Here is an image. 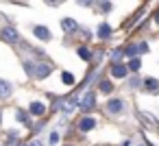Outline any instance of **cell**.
<instances>
[{"mask_svg": "<svg viewBox=\"0 0 159 146\" xmlns=\"http://www.w3.org/2000/svg\"><path fill=\"white\" fill-rule=\"evenodd\" d=\"M0 146H5V144H2V142H0Z\"/></svg>", "mask_w": 159, "mask_h": 146, "instance_id": "cell-33", "label": "cell"}, {"mask_svg": "<svg viewBox=\"0 0 159 146\" xmlns=\"http://www.w3.org/2000/svg\"><path fill=\"white\" fill-rule=\"evenodd\" d=\"M76 5H81V7H92L94 0H76Z\"/></svg>", "mask_w": 159, "mask_h": 146, "instance_id": "cell-27", "label": "cell"}, {"mask_svg": "<svg viewBox=\"0 0 159 146\" xmlns=\"http://www.w3.org/2000/svg\"><path fill=\"white\" fill-rule=\"evenodd\" d=\"M96 124H98V120H96L94 116L83 113V116L79 118V122H76V131H81V133H89V131L96 129Z\"/></svg>", "mask_w": 159, "mask_h": 146, "instance_id": "cell-5", "label": "cell"}, {"mask_svg": "<svg viewBox=\"0 0 159 146\" xmlns=\"http://www.w3.org/2000/svg\"><path fill=\"white\" fill-rule=\"evenodd\" d=\"M96 105H98V96H96V92H94V89H85V92L81 94L79 109H81L83 113H89L92 109H96Z\"/></svg>", "mask_w": 159, "mask_h": 146, "instance_id": "cell-2", "label": "cell"}, {"mask_svg": "<svg viewBox=\"0 0 159 146\" xmlns=\"http://www.w3.org/2000/svg\"><path fill=\"white\" fill-rule=\"evenodd\" d=\"M76 55H79L83 61H92V57H94V52H92L87 46H79V48H76Z\"/></svg>", "mask_w": 159, "mask_h": 146, "instance_id": "cell-20", "label": "cell"}, {"mask_svg": "<svg viewBox=\"0 0 159 146\" xmlns=\"http://www.w3.org/2000/svg\"><path fill=\"white\" fill-rule=\"evenodd\" d=\"M44 2H48L50 7H57V5H61V2H63V0H44Z\"/></svg>", "mask_w": 159, "mask_h": 146, "instance_id": "cell-28", "label": "cell"}, {"mask_svg": "<svg viewBox=\"0 0 159 146\" xmlns=\"http://www.w3.org/2000/svg\"><path fill=\"white\" fill-rule=\"evenodd\" d=\"M13 118H16L20 124H24L26 129H31V126H33V122H35V118L29 113V109H22V107H16V113H13Z\"/></svg>", "mask_w": 159, "mask_h": 146, "instance_id": "cell-8", "label": "cell"}, {"mask_svg": "<svg viewBox=\"0 0 159 146\" xmlns=\"http://www.w3.org/2000/svg\"><path fill=\"white\" fill-rule=\"evenodd\" d=\"M155 24H157V26H159V9H157V11H155Z\"/></svg>", "mask_w": 159, "mask_h": 146, "instance_id": "cell-30", "label": "cell"}, {"mask_svg": "<svg viewBox=\"0 0 159 146\" xmlns=\"http://www.w3.org/2000/svg\"><path fill=\"white\" fill-rule=\"evenodd\" d=\"M31 31H33V35H35L39 42H50V39H52V33H50V29H48V26H44V24H35Z\"/></svg>", "mask_w": 159, "mask_h": 146, "instance_id": "cell-11", "label": "cell"}, {"mask_svg": "<svg viewBox=\"0 0 159 146\" xmlns=\"http://www.w3.org/2000/svg\"><path fill=\"white\" fill-rule=\"evenodd\" d=\"M16 92V85L7 79H0V100H9Z\"/></svg>", "mask_w": 159, "mask_h": 146, "instance_id": "cell-10", "label": "cell"}, {"mask_svg": "<svg viewBox=\"0 0 159 146\" xmlns=\"http://www.w3.org/2000/svg\"><path fill=\"white\" fill-rule=\"evenodd\" d=\"M133 144H135V139H124L120 146H133Z\"/></svg>", "mask_w": 159, "mask_h": 146, "instance_id": "cell-29", "label": "cell"}, {"mask_svg": "<svg viewBox=\"0 0 159 146\" xmlns=\"http://www.w3.org/2000/svg\"><path fill=\"white\" fill-rule=\"evenodd\" d=\"M122 57H124V48H113L109 52V61L111 63H122Z\"/></svg>", "mask_w": 159, "mask_h": 146, "instance_id": "cell-19", "label": "cell"}, {"mask_svg": "<svg viewBox=\"0 0 159 146\" xmlns=\"http://www.w3.org/2000/svg\"><path fill=\"white\" fill-rule=\"evenodd\" d=\"M79 22L74 20V18H63L61 20V31L63 33H68V35H72V33H79Z\"/></svg>", "mask_w": 159, "mask_h": 146, "instance_id": "cell-12", "label": "cell"}, {"mask_svg": "<svg viewBox=\"0 0 159 146\" xmlns=\"http://www.w3.org/2000/svg\"><path fill=\"white\" fill-rule=\"evenodd\" d=\"M142 81H144V79H139L137 74H133V76L126 79V87H129V89H139V87H142Z\"/></svg>", "mask_w": 159, "mask_h": 146, "instance_id": "cell-22", "label": "cell"}, {"mask_svg": "<svg viewBox=\"0 0 159 146\" xmlns=\"http://www.w3.org/2000/svg\"><path fill=\"white\" fill-rule=\"evenodd\" d=\"M61 83H63L66 87H74V85H76V76H74L72 72H68V70H61Z\"/></svg>", "mask_w": 159, "mask_h": 146, "instance_id": "cell-16", "label": "cell"}, {"mask_svg": "<svg viewBox=\"0 0 159 146\" xmlns=\"http://www.w3.org/2000/svg\"><path fill=\"white\" fill-rule=\"evenodd\" d=\"M139 55V46H137V42H131L129 46H124V57H137Z\"/></svg>", "mask_w": 159, "mask_h": 146, "instance_id": "cell-18", "label": "cell"}, {"mask_svg": "<svg viewBox=\"0 0 159 146\" xmlns=\"http://www.w3.org/2000/svg\"><path fill=\"white\" fill-rule=\"evenodd\" d=\"M126 109H129V105H126V100H124L122 96H111V98H107V103H105V111H107V116H113V118L124 116Z\"/></svg>", "mask_w": 159, "mask_h": 146, "instance_id": "cell-1", "label": "cell"}, {"mask_svg": "<svg viewBox=\"0 0 159 146\" xmlns=\"http://www.w3.org/2000/svg\"><path fill=\"white\" fill-rule=\"evenodd\" d=\"M126 68H129V72H139V68H142V59H139V57H131V59L126 61Z\"/></svg>", "mask_w": 159, "mask_h": 146, "instance_id": "cell-21", "label": "cell"}, {"mask_svg": "<svg viewBox=\"0 0 159 146\" xmlns=\"http://www.w3.org/2000/svg\"><path fill=\"white\" fill-rule=\"evenodd\" d=\"M22 70L26 79H35V59H22Z\"/></svg>", "mask_w": 159, "mask_h": 146, "instance_id": "cell-15", "label": "cell"}, {"mask_svg": "<svg viewBox=\"0 0 159 146\" xmlns=\"http://www.w3.org/2000/svg\"><path fill=\"white\" fill-rule=\"evenodd\" d=\"M26 109H29V113H31L33 118H44V116L48 113V105L42 103V100H31Z\"/></svg>", "mask_w": 159, "mask_h": 146, "instance_id": "cell-7", "label": "cell"}, {"mask_svg": "<svg viewBox=\"0 0 159 146\" xmlns=\"http://www.w3.org/2000/svg\"><path fill=\"white\" fill-rule=\"evenodd\" d=\"M26 146H46V144H44V139H39V137H35V139H31V142H26Z\"/></svg>", "mask_w": 159, "mask_h": 146, "instance_id": "cell-26", "label": "cell"}, {"mask_svg": "<svg viewBox=\"0 0 159 146\" xmlns=\"http://www.w3.org/2000/svg\"><path fill=\"white\" fill-rule=\"evenodd\" d=\"M59 139H61V133L55 129V131H50V135H48V144L50 146H57L59 144Z\"/></svg>", "mask_w": 159, "mask_h": 146, "instance_id": "cell-24", "label": "cell"}, {"mask_svg": "<svg viewBox=\"0 0 159 146\" xmlns=\"http://www.w3.org/2000/svg\"><path fill=\"white\" fill-rule=\"evenodd\" d=\"M137 46H139V55H146L150 48H148V44L146 42H137Z\"/></svg>", "mask_w": 159, "mask_h": 146, "instance_id": "cell-25", "label": "cell"}, {"mask_svg": "<svg viewBox=\"0 0 159 146\" xmlns=\"http://www.w3.org/2000/svg\"><path fill=\"white\" fill-rule=\"evenodd\" d=\"M111 33H113V29L107 24V22H102V24H98V31H96V35H98V39H102V42H107L109 37H111Z\"/></svg>", "mask_w": 159, "mask_h": 146, "instance_id": "cell-14", "label": "cell"}, {"mask_svg": "<svg viewBox=\"0 0 159 146\" xmlns=\"http://www.w3.org/2000/svg\"><path fill=\"white\" fill-rule=\"evenodd\" d=\"M52 70H55V66H52L50 61H46V59H35V81L48 79V76L52 74Z\"/></svg>", "mask_w": 159, "mask_h": 146, "instance_id": "cell-3", "label": "cell"}, {"mask_svg": "<svg viewBox=\"0 0 159 146\" xmlns=\"http://www.w3.org/2000/svg\"><path fill=\"white\" fill-rule=\"evenodd\" d=\"M18 139H22L20 137V129H9L7 131V142H18Z\"/></svg>", "mask_w": 159, "mask_h": 146, "instance_id": "cell-23", "label": "cell"}, {"mask_svg": "<svg viewBox=\"0 0 159 146\" xmlns=\"http://www.w3.org/2000/svg\"><path fill=\"white\" fill-rule=\"evenodd\" d=\"M98 89H100V94H111L113 92V81H109V79H98Z\"/></svg>", "mask_w": 159, "mask_h": 146, "instance_id": "cell-17", "label": "cell"}, {"mask_svg": "<svg viewBox=\"0 0 159 146\" xmlns=\"http://www.w3.org/2000/svg\"><path fill=\"white\" fill-rule=\"evenodd\" d=\"M100 79V72L96 70V68H92L89 72H87V76L83 79V83H79V89H89V85L94 83V81H98Z\"/></svg>", "mask_w": 159, "mask_h": 146, "instance_id": "cell-13", "label": "cell"}, {"mask_svg": "<svg viewBox=\"0 0 159 146\" xmlns=\"http://www.w3.org/2000/svg\"><path fill=\"white\" fill-rule=\"evenodd\" d=\"M109 76L118 79V81H126L129 79V68L126 63H111L109 66Z\"/></svg>", "mask_w": 159, "mask_h": 146, "instance_id": "cell-6", "label": "cell"}, {"mask_svg": "<svg viewBox=\"0 0 159 146\" xmlns=\"http://www.w3.org/2000/svg\"><path fill=\"white\" fill-rule=\"evenodd\" d=\"M133 146H144V144H142V142H135V144H133Z\"/></svg>", "mask_w": 159, "mask_h": 146, "instance_id": "cell-32", "label": "cell"}, {"mask_svg": "<svg viewBox=\"0 0 159 146\" xmlns=\"http://www.w3.org/2000/svg\"><path fill=\"white\" fill-rule=\"evenodd\" d=\"M142 89H144L146 94H150V96H157V94H159V79H155V76H144Z\"/></svg>", "mask_w": 159, "mask_h": 146, "instance_id": "cell-9", "label": "cell"}, {"mask_svg": "<svg viewBox=\"0 0 159 146\" xmlns=\"http://www.w3.org/2000/svg\"><path fill=\"white\" fill-rule=\"evenodd\" d=\"M2 118H5V111H2V107H0V126H2Z\"/></svg>", "mask_w": 159, "mask_h": 146, "instance_id": "cell-31", "label": "cell"}, {"mask_svg": "<svg viewBox=\"0 0 159 146\" xmlns=\"http://www.w3.org/2000/svg\"><path fill=\"white\" fill-rule=\"evenodd\" d=\"M0 37H2L7 44H11V46H20L22 44V39H20V33L13 29V26H0Z\"/></svg>", "mask_w": 159, "mask_h": 146, "instance_id": "cell-4", "label": "cell"}]
</instances>
